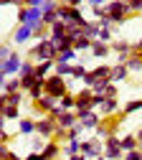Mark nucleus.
Wrapping results in <instances>:
<instances>
[{
	"instance_id": "nucleus-1",
	"label": "nucleus",
	"mask_w": 142,
	"mask_h": 160,
	"mask_svg": "<svg viewBox=\"0 0 142 160\" xmlns=\"http://www.w3.org/2000/svg\"><path fill=\"white\" fill-rule=\"evenodd\" d=\"M56 56H58V51H56L51 36H48V38H41L38 43H33L28 48V56L26 58H31V61L38 64V61H56Z\"/></svg>"
},
{
	"instance_id": "nucleus-2",
	"label": "nucleus",
	"mask_w": 142,
	"mask_h": 160,
	"mask_svg": "<svg viewBox=\"0 0 142 160\" xmlns=\"http://www.w3.org/2000/svg\"><path fill=\"white\" fill-rule=\"evenodd\" d=\"M104 8H107V13H109V18L114 21V26L127 23V21H130V15H132L127 0H109V3H104Z\"/></svg>"
},
{
	"instance_id": "nucleus-3",
	"label": "nucleus",
	"mask_w": 142,
	"mask_h": 160,
	"mask_svg": "<svg viewBox=\"0 0 142 160\" xmlns=\"http://www.w3.org/2000/svg\"><path fill=\"white\" fill-rule=\"evenodd\" d=\"M43 23V10L41 8H18V26H33V31Z\"/></svg>"
},
{
	"instance_id": "nucleus-4",
	"label": "nucleus",
	"mask_w": 142,
	"mask_h": 160,
	"mask_svg": "<svg viewBox=\"0 0 142 160\" xmlns=\"http://www.w3.org/2000/svg\"><path fill=\"white\" fill-rule=\"evenodd\" d=\"M26 58H20V51H13L10 58H5V61H0V84L5 82L8 76H18L20 66H23Z\"/></svg>"
},
{
	"instance_id": "nucleus-5",
	"label": "nucleus",
	"mask_w": 142,
	"mask_h": 160,
	"mask_svg": "<svg viewBox=\"0 0 142 160\" xmlns=\"http://www.w3.org/2000/svg\"><path fill=\"white\" fill-rule=\"evenodd\" d=\"M66 92H71V87H69V79H66V76H58V74L46 76V94H51V97L61 99Z\"/></svg>"
},
{
	"instance_id": "nucleus-6",
	"label": "nucleus",
	"mask_w": 142,
	"mask_h": 160,
	"mask_svg": "<svg viewBox=\"0 0 142 160\" xmlns=\"http://www.w3.org/2000/svg\"><path fill=\"white\" fill-rule=\"evenodd\" d=\"M58 18L64 23H79V26H86V18L81 8H74L69 3H58Z\"/></svg>"
},
{
	"instance_id": "nucleus-7",
	"label": "nucleus",
	"mask_w": 142,
	"mask_h": 160,
	"mask_svg": "<svg viewBox=\"0 0 142 160\" xmlns=\"http://www.w3.org/2000/svg\"><path fill=\"white\" fill-rule=\"evenodd\" d=\"M109 76H112V64H104V61H101V64H96L94 69L86 71V76L81 79V84H84V87H94L96 82H101V79H109Z\"/></svg>"
},
{
	"instance_id": "nucleus-8",
	"label": "nucleus",
	"mask_w": 142,
	"mask_h": 160,
	"mask_svg": "<svg viewBox=\"0 0 142 160\" xmlns=\"http://www.w3.org/2000/svg\"><path fill=\"white\" fill-rule=\"evenodd\" d=\"M91 99H94V89H91V87H81V89L76 92V114H79V117L94 109V102H91Z\"/></svg>"
},
{
	"instance_id": "nucleus-9",
	"label": "nucleus",
	"mask_w": 142,
	"mask_h": 160,
	"mask_svg": "<svg viewBox=\"0 0 142 160\" xmlns=\"http://www.w3.org/2000/svg\"><path fill=\"white\" fill-rule=\"evenodd\" d=\"M56 127H58V119L51 117V114H41V117L36 119V132L43 135V137H48V140H53Z\"/></svg>"
},
{
	"instance_id": "nucleus-10",
	"label": "nucleus",
	"mask_w": 142,
	"mask_h": 160,
	"mask_svg": "<svg viewBox=\"0 0 142 160\" xmlns=\"http://www.w3.org/2000/svg\"><path fill=\"white\" fill-rule=\"evenodd\" d=\"M104 155L109 160H122L125 158V150H122V137L119 135H109L104 140Z\"/></svg>"
},
{
	"instance_id": "nucleus-11",
	"label": "nucleus",
	"mask_w": 142,
	"mask_h": 160,
	"mask_svg": "<svg viewBox=\"0 0 142 160\" xmlns=\"http://www.w3.org/2000/svg\"><path fill=\"white\" fill-rule=\"evenodd\" d=\"M81 152H84L89 160H94V158H99V155H104V140H99V137L81 140Z\"/></svg>"
},
{
	"instance_id": "nucleus-12",
	"label": "nucleus",
	"mask_w": 142,
	"mask_h": 160,
	"mask_svg": "<svg viewBox=\"0 0 142 160\" xmlns=\"http://www.w3.org/2000/svg\"><path fill=\"white\" fill-rule=\"evenodd\" d=\"M31 104H33V112L41 117V114H51L56 109V104H58V99L51 97V94H43L41 99H36V102H31Z\"/></svg>"
},
{
	"instance_id": "nucleus-13",
	"label": "nucleus",
	"mask_w": 142,
	"mask_h": 160,
	"mask_svg": "<svg viewBox=\"0 0 142 160\" xmlns=\"http://www.w3.org/2000/svg\"><path fill=\"white\" fill-rule=\"evenodd\" d=\"M33 38V26H18L15 31H13V36H10V41L15 43V46H23V43H28Z\"/></svg>"
},
{
	"instance_id": "nucleus-14",
	"label": "nucleus",
	"mask_w": 142,
	"mask_h": 160,
	"mask_svg": "<svg viewBox=\"0 0 142 160\" xmlns=\"http://www.w3.org/2000/svg\"><path fill=\"white\" fill-rule=\"evenodd\" d=\"M41 155H43V160H58L64 155V145H61L58 140H48V145L41 150Z\"/></svg>"
},
{
	"instance_id": "nucleus-15",
	"label": "nucleus",
	"mask_w": 142,
	"mask_h": 160,
	"mask_svg": "<svg viewBox=\"0 0 142 160\" xmlns=\"http://www.w3.org/2000/svg\"><path fill=\"white\" fill-rule=\"evenodd\" d=\"M101 119H104V117L99 114V109H91V112H86V114H81V117H79V122L84 125V130H96Z\"/></svg>"
},
{
	"instance_id": "nucleus-16",
	"label": "nucleus",
	"mask_w": 142,
	"mask_h": 160,
	"mask_svg": "<svg viewBox=\"0 0 142 160\" xmlns=\"http://www.w3.org/2000/svg\"><path fill=\"white\" fill-rule=\"evenodd\" d=\"M94 58H99V61H104V58L112 53V43H107V41H99V38H96V41L91 43V51H89Z\"/></svg>"
},
{
	"instance_id": "nucleus-17",
	"label": "nucleus",
	"mask_w": 142,
	"mask_h": 160,
	"mask_svg": "<svg viewBox=\"0 0 142 160\" xmlns=\"http://www.w3.org/2000/svg\"><path fill=\"white\" fill-rule=\"evenodd\" d=\"M117 112H122L119 97H109V99H104V104L99 107V114H101V117H112V114H117Z\"/></svg>"
},
{
	"instance_id": "nucleus-18",
	"label": "nucleus",
	"mask_w": 142,
	"mask_h": 160,
	"mask_svg": "<svg viewBox=\"0 0 142 160\" xmlns=\"http://www.w3.org/2000/svg\"><path fill=\"white\" fill-rule=\"evenodd\" d=\"M18 135H23V137L36 135V119L33 117H20L18 119Z\"/></svg>"
},
{
	"instance_id": "nucleus-19",
	"label": "nucleus",
	"mask_w": 142,
	"mask_h": 160,
	"mask_svg": "<svg viewBox=\"0 0 142 160\" xmlns=\"http://www.w3.org/2000/svg\"><path fill=\"white\" fill-rule=\"evenodd\" d=\"M132 71L127 69V64H112V82L114 84H122V82H127V76H130Z\"/></svg>"
},
{
	"instance_id": "nucleus-20",
	"label": "nucleus",
	"mask_w": 142,
	"mask_h": 160,
	"mask_svg": "<svg viewBox=\"0 0 142 160\" xmlns=\"http://www.w3.org/2000/svg\"><path fill=\"white\" fill-rule=\"evenodd\" d=\"M76 122H79V114H76V109H64V112L58 114V125H61V127H66V130H71Z\"/></svg>"
},
{
	"instance_id": "nucleus-21",
	"label": "nucleus",
	"mask_w": 142,
	"mask_h": 160,
	"mask_svg": "<svg viewBox=\"0 0 142 160\" xmlns=\"http://www.w3.org/2000/svg\"><path fill=\"white\" fill-rule=\"evenodd\" d=\"M28 94L26 92H13V94H0V104H15V107H20L23 104V99H26Z\"/></svg>"
},
{
	"instance_id": "nucleus-22",
	"label": "nucleus",
	"mask_w": 142,
	"mask_h": 160,
	"mask_svg": "<svg viewBox=\"0 0 142 160\" xmlns=\"http://www.w3.org/2000/svg\"><path fill=\"white\" fill-rule=\"evenodd\" d=\"M0 117L5 119V122H10V119H20V107H15V104H0Z\"/></svg>"
},
{
	"instance_id": "nucleus-23",
	"label": "nucleus",
	"mask_w": 142,
	"mask_h": 160,
	"mask_svg": "<svg viewBox=\"0 0 142 160\" xmlns=\"http://www.w3.org/2000/svg\"><path fill=\"white\" fill-rule=\"evenodd\" d=\"M81 152V137H71L64 142V158H71V155H79Z\"/></svg>"
},
{
	"instance_id": "nucleus-24",
	"label": "nucleus",
	"mask_w": 142,
	"mask_h": 160,
	"mask_svg": "<svg viewBox=\"0 0 142 160\" xmlns=\"http://www.w3.org/2000/svg\"><path fill=\"white\" fill-rule=\"evenodd\" d=\"M43 94H46V79H36V84H33L31 92H28V99L36 102V99H41Z\"/></svg>"
},
{
	"instance_id": "nucleus-25",
	"label": "nucleus",
	"mask_w": 142,
	"mask_h": 160,
	"mask_svg": "<svg viewBox=\"0 0 142 160\" xmlns=\"http://www.w3.org/2000/svg\"><path fill=\"white\" fill-rule=\"evenodd\" d=\"M53 66H56V61H38V64H36V76H38V79L51 76V74H53Z\"/></svg>"
},
{
	"instance_id": "nucleus-26",
	"label": "nucleus",
	"mask_w": 142,
	"mask_h": 160,
	"mask_svg": "<svg viewBox=\"0 0 142 160\" xmlns=\"http://www.w3.org/2000/svg\"><path fill=\"white\" fill-rule=\"evenodd\" d=\"M3 92L5 94H13V92H23V87H20V76H8L3 82Z\"/></svg>"
},
{
	"instance_id": "nucleus-27",
	"label": "nucleus",
	"mask_w": 142,
	"mask_h": 160,
	"mask_svg": "<svg viewBox=\"0 0 142 160\" xmlns=\"http://www.w3.org/2000/svg\"><path fill=\"white\" fill-rule=\"evenodd\" d=\"M127 69L132 71V74H142V53H130V58H127Z\"/></svg>"
},
{
	"instance_id": "nucleus-28",
	"label": "nucleus",
	"mask_w": 142,
	"mask_h": 160,
	"mask_svg": "<svg viewBox=\"0 0 142 160\" xmlns=\"http://www.w3.org/2000/svg\"><path fill=\"white\" fill-rule=\"evenodd\" d=\"M137 148H140V140H137V135H135V132H130V135H122V150H125V152L137 150Z\"/></svg>"
},
{
	"instance_id": "nucleus-29",
	"label": "nucleus",
	"mask_w": 142,
	"mask_h": 160,
	"mask_svg": "<svg viewBox=\"0 0 142 160\" xmlns=\"http://www.w3.org/2000/svg\"><path fill=\"white\" fill-rule=\"evenodd\" d=\"M91 43H94V38H89V36L81 33L76 41H74V48H76L79 53H84V51H91Z\"/></svg>"
},
{
	"instance_id": "nucleus-30",
	"label": "nucleus",
	"mask_w": 142,
	"mask_h": 160,
	"mask_svg": "<svg viewBox=\"0 0 142 160\" xmlns=\"http://www.w3.org/2000/svg\"><path fill=\"white\" fill-rule=\"evenodd\" d=\"M135 112H142V99H130V102L122 104V114H135Z\"/></svg>"
},
{
	"instance_id": "nucleus-31",
	"label": "nucleus",
	"mask_w": 142,
	"mask_h": 160,
	"mask_svg": "<svg viewBox=\"0 0 142 160\" xmlns=\"http://www.w3.org/2000/svg\"><path fill=\"white\" fill-rule=\"evenodd\" d=\"M56 51H66V48H74V38L71 36H58V38H51Z\"/></svg>"
},
{
	"instance_id": "nucleus-32",
	"label": "nucleus",
	"mask_w": 142,
	"mask_h": 160,
	"mask_svg": "<svg viewBox=\"0 0 142 160\" xmlns=\"http://www.w3.org/2000/svg\"><path fill=\"white\" fill-rule=\"evenodd\" d=\"M58 104H61V109H76V92H66L58 99Z\"/></svg>"
},
{
	"instance_id": "nucleus-33",
	"label": "nucleus",
	"mask_w": 142,
	"mask_h": 160,
	"mask_svg": "<svg viewBox=\"0 0 142 160\" xmlns=\"http://www.w3.org/2000/svg\"><path fill=\"white\" fill-rule=\"evenodd\" d=\"M71 71H74V64H69V61H56V66H53V74H58V76H71Z\"/></svg>"
},
{
	"instance_id": "nucleus-34",
	"label": "nucleus",
	"mask_w": 142,
	"mask_h": 160,
	"mask_svg": "<svg viewBox=\"0 0 142 160\" xmlns=\"http://www.w3.org/2000/svg\"><path fill=\"white\" fill-rule=\"evenodd\" d=\"M99 31H101V26H99V21H86V26H84V36H89V38H99Z\"/></svg>"
},
{
	"instance_id": "nucleus-35",
	"label": "nucleus",
	"mask_w": 142,
	"mask_h": 160,
	"mask_svg": "<svg viewBox=\"0 0 142 160\" xmlns=\"http://www.w3.org/2000/svg\"><path fill=\"white\" fill-rule=\"evenodd\" d=\"M76 58H79V51H76V48H66V51H58L56 61H69V64H74Z\"/></svg>"
},
{
	"instance_id": "nucleus-36",
	"label": "nucleus",
	"mask_w": 142,
	"mask_h": 160,
	"mask_svg": "<svg viewBox=\"0 0 142 160\" xmlns=\"http://www.w3.org/2000/svg\"><path fill=\"white\" fill-rule=\"evenodd\" d=\"M48 31H51V38H58V36H66V23H64V21H56L53 26H48Z\"/></svg>"
},
{
	"instance_id": "nucleus-37",
	"label": "nucleus",
	"mask_w": 142,
	"mask_h": 160,
	"mask_svg": "<svg viewBox=\"0 0 142 160\" xmlns=\"http://www.w3.org/2000/svg\"><path fill=\"white\" fill-rule=\"evenodd\" d=\"M86 66H84V61H81V64H74V71H71V79H74V82H81V79H84L86 76Z\"/></svg>"
},
{
	"instance_id": "nucleus-38",
	"label": "nucleus",
	"mask_w": 142,
	"mask_h": 160,
	"mask_svg": "<svg viewBox=\"0 0 142 160\" xmlns=\"http://www.w3.org/2000/svg\"><path fill=\"white\" fill-rule=\"evenodd\" d=\"M84 132H86V130H84V125H81V122H76V125L69 130V140H71V137H81Z\"/></svg>"
},
{
	"instance_id": "nucleus-39",
	"label": "nucleus",
	"mask_w": 142,
	"mask_h": 160,
	"mask_svg": "<svg viewBox=\"0 0 142 160\" xmlns=\"http://www.w3.org/2000/svg\"><path fill=\"white\" fill-rule=\"evenodd\" d=\"M127 3H130L132 15H142V0H127Z\"/></svg>"
},
{
	"instance_id": "nucleus-40",
	"label": "nucleus",
	"mask_w": 142,
	"mask_h": 160,
	"mask_svg": "<svg viewBox=\"0 0 142 160\" xmlns=\"http://www.w3.org/2000/svg\"><path fill=\"white\" fill-rule=\"evenodd\" d=\"M125 160H142V148H137V150H130V152H125Z\"/></svg>"
},
{
	"instance_id": "nucleus-41",
	"label": "nucleus",
	"mask_w": 142,
	"mask_h": 160,
	"mask_svg": "<svg viewBox=\"0 0 142 160\" xmlns=\"http://www.w3.org/2000/svg\"><path fill=\"white\" fill-rule=\"evenodd\" d=\"M58 3H61V0H46V3L41 5V10H43V13H46V10H56V8H58Z\"/></svg>"
},
{
	"instance_id": "nucleus-42",
	"label": "nucleus",
	"mask_w": 142,
	"mask_h": 160,
	"mask_svg": "<svg viewBox=\"0 0 142 160\" xmlns=\"http://www.w3.org/2000/svg\"><path fill=\"white\" fill-rule=\"evenodd\" d=\"M10 152H13V150L8 148V142H0V160H5V158H8Z\"/></svg>"
},
{
	"instance_id": "nucleus-43",
	"label": "nucleus",
	"mask_w": 142,
	"mask_h": 160,
	"mask_svg": "<svg viewBox=\"0 0 142 160\" xmlns=\"http://www.w3.org/2000/svg\"><path fill=\"white\" fill-rule=\"evenodd\" d=\"M0 5L8 8V5H15V8H23V0H0Z\"/></svg>"
},
{
	"instance_id": "nucleus-44",
	"label": "nucleus",
	"mask_w": 142,
	"mask_h": 160,
	"mask_svg": "<svg viewBox=\"0 0 142 160\" xmlns=\"http://www.w3.org/2000/svg\"><path fill=\"white\" fill-rule=\"evenodd\" d=\"M46 0H23V5H28V8H41Z\"/></svg>"
},
{
	"instance_id": "nucleus-45",
	"label": "nucleus",
	"mask_w": 142,
	"mask_h": 160,
	"mask_svg": "<svg viewBox=\"0 0 142 160\" xmlns=\"http://www.w3.org/2000/svg\"><path fill=\"white\" fill-rule=\"evenodd\" d=\"M0 142H10V132L5 130V125H3V130H0Z\"/></svg>"
},
{
	"instance_id": "nucleus-46",
	"label": "nucleus",
	"mask_w": 142,
	"mask_h": 160,
	"mask_svg": "<svg viewBox=\"0 0 142 160\" xmlns=\"http://www.w3.org/2000/svg\"><path fill=\"white\" fill-rule=\"evenodd\" d=\"M61 3H69V5H74V8H84L86 0H61Z\"/></svg>"
},
{
	"instance_id": "nucleus-47",
	"label": "nucleus",
	"mask_w": 142,
	"mask_h": 160,
	"mask_svg": "<svg viewBox=\"0 0 142 160\" xmlns=\"http://www.w3.org/2000/svg\"><path fill=\"white\" fill-rule=\"evenodd\" d=\"M26 160H43V155H41V152H33V150H31V152L26 155Z\"/></svg>"
},
{
	"instance_id": "nucleus-48",
	"label": "nucleus",
	"mask_w": 142,
	"mask_h": 160,
	"mask_svg": "<svg viewBox=\"0 0 142 160\" xmlns=\"http://www.w3.org/2000/svg\"><path fill=\"white\" fill-rule=\"evenodd\" d=\"M66 160H89L84 152H79V155H71V158H66Z\"/></svg>"
},
{
	"instance_id": "nucleus-49",
	"label": "nucleus",
	"mask_w": 142,
	"mask_h": 160,
	"mask_svg": "<svg viewBox=\"0 0 142 160\" xmlns=\"http://www.w3.org/2000/svg\"><path fill=\"white\" fill-rule=\"evenodd\" d=\"M5 160H26V158H20V155H18V152H10V155H8V158H5Z\"/></svg>"
},
{
	"instance_id": "nucleus-50",
	"label": "nucleus",
	"mask_w": 142,
	"mask_h": 160,
	"mask_svg": "<svg viewBox=\"0 0 142 160\" xmlns=\"http://www.w3.org/2000/svg\"><path fill=\"white\" fill-rule=\"evenodd\" d=\"M86 3H89V5H104L107 0H86Z\"/></svg>"
},
{
	"instance_id": "nucleus-51",
	"label": "nucleus",
	"mask_w": 142,
	"mask_h": 160,
	"mask_svg": "<svg viewBox=\"0 0 142 160\" xmlns=\"http://www.w3.org/2000/svg\"><path fill=\"white\" fill-rule=\"evenodd\" d=\"M94 160H109V158H107V155H99V158H94Z\"/></svg>"
},
{
	"instance_id": "nucleus-52",
	"label": "nucleus",
	"mask_w": 142,
	"mask_h": 160,
	"mask_svg": "<svg viewBox=\"0 0 142 160\" xmlns=\"http://www.w3.org/2000/svg\"><path fill=\"white\" fill-rule=\"evenodd\" d=\"M140 43H142V33H140Z\"/></svg>"
},
{
	"instance_id": "nucleus-53",
	"label": "nucleus",
	"mask_w": 142,
	"mask_h": 160,
	"mask_svg": "<svg viewBox=\"0 0 142 160\" xmlns=\"http://www.w3.org/2000/svg\"><path fill=\"white\" fill-rule=\"evenodd\" d=\"M107 3H109V0H107Z\"/></svg>"
},
{
	"instance_id": "nucleus-54",
	"label": "nucleus",
	"mask_w": 142,
	"mask_h": 160,
	"mask_svg": "<svg viewBox=\"0 0 142 160\" xmlns=\"http://www.w3.org/2000/svg\"><path fill=\"white\" fill-rule=\"evenodd\" d=\"M122 160H125V158H122Z\"/></svg>"
}]
</instances>
